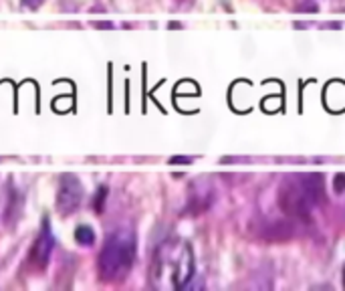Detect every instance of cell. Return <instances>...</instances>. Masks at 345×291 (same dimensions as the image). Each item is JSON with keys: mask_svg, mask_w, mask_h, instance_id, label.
I'll return each instance as SVG.
<instances>
[{"mask_svg": "<svg viewBox=\"0 0 345 291\" xmlns=\"http://www.w3.org/2000/svg\"><path fill=\"white\" fill-rule=\"evenodd\" d=\"M343 273H345V271H343ZM343 283H345V277H343Z\"/></svg>", "mask_w": 345, "mask_h": 291, "instance_id": "7c38bea8", "label": "cell"}, {"mask_svg": "<svg viewBox=\"0 0 345 291\" xmlns=\"http://www.w3.org/2000/svg\"><path fill=\"white\" fill-rule=\"evenodd\" d=\"M83 202V184L73 174H63L57 188V210L61 215H73Z\"/></svg>", "mask_w": 345, "mask_h": 291, "instance_id": "277c9868", "label": "cell"}, {"mask_svg": "<svg viewBox=\"0 0 345 291\" xmlns=\"http://www.w3.org/2000/svg\"><path fill=\"white\" fill-rule=\"evenodd\" d=\"M105 196H107V188L101 186V188H99V194L95 196V210H97V213L103 210V200H105Z\"/></svg>", "mask_w": 345, "mask_h": 291, "instance_id": "ba28073f", "label": "cell"}, {"mask_svg": "<svg viewBox=\"0 0 345 291\" xmlns=\"http://www.w3.org/2000/svg\"><path fill=\"white\" fill-rule=\"evenodd\" d=\"M196 261L194 251L184 239H166L154 253L152 261V285L160 291L184 289L194 277Z\"/></svg>", "mask_w": 345, "mask_h": 291, "instance_id": "6da1fadb", "label": "cell"}, {"mask_svg": "<svg viewBox=\"0 0 345 291\" xmlns=\"http://www.w3.org/2000/svg\"><path fill=\"white\" fill-rule=\"evenodd\" d=\"M325 202V180L323 174L289 176L279 190V204L289 217L309 221L311 213Z\"/></svg>", "mask_w": 345, "mask_h": 291, "instance_id": "7a4b0ae2", "label": "cell"}, {"mask_svg": "<svg viewBox=\"0 0 345 291\" xmlns=\"http://www.w3.org/2000/svg\"><path fill=\"white\" fill-rule=\"evenodd\" d=\"M43 2H45V0H22V4H24L26 8H31V10H37Z\"/></svg>", "mask_w": 345, "mask_h": 291, "instance_id": "30bf717a", "label": "cell"}, {"mask_svg": "<svg viewBox=\"0 0 345 291\" xmlns=\"http://www.w3.org/2000/svg\"><path fill=\"white\" fill-rule=\"evenodd\" d=\"M333 188H335V192H343L345 190V174L335 176V180H333Z\"/></svg>", "mask_w": 345, "mask_h": 291, "instance_id": "9c48e42d", "label": "cell"}, {"mask_svg": "<svg viewBox=\"0 0 345 291\" xmlns=\"http://www.w3.org/2000/svg\"><path fill=\"white\" fill-rule=\"evenodd\" d=\"M135 255H137L135 233L129 227H119L105 239L101 247V253L97 259V269H99L101 279L105 283L123 281L133 269Z\"/></svg>", "mask_w": 345, "mask_h": 291, "instance_id": "3957f363", "label": "cell"}, {"mask_svg": "<svg viewBox=\"0 0 345 291\" xmlns=\"http://www.w3.org/2000/svg\"><path fill=\"white\" fill-rule=\"evenodd\" d=\"M53 247H55V236L51 233L49 225L45 223V225H43V231L37 236V241H35V245H33V249H31V253H28V263H31V267L37 269V271L45 269V267L49 265V261H51Z\"/></svg>", "mask_w": 345, "mask_h": 291, "instance_id": "5b68a950", "label": "cell"}, {"mask_svg": "<svg viewBox=\"0 0 345 291\" xmlns=\"http://www.w3.org/2000/svg\"><path fill=\"white\" fill-rule=\"evenodd\" d=\"M20 196H18V192L16 190H12V194H10V200H8V204H6V213H4V223L8 225V227H12L16 221H18V217H20V202L16 204V200H18Z\"/></svg>", "mask_w": 345, "mask_h": 291, "instance_id": "8992f818", "label": "cell"}, {"mask_svg": "<svg viewBox=\"0 0 345 291\" xmlns=\"http://www.w3.org/2000/svg\"><path fill=\"white\" fill-rule=\"evenodd\" d=\"M190 162H192V158H182V156L180 158L176 156V158L170 160V164H190Z\"/></svg>", "mask_w": 345, "mask_h": 291, "instance_id": "8fae6325", "label": "cell"}, {"mask_svg": "<svg viewBox=\"0 0 345 291\" xmlns=\"http://www.w3.org/2000/svg\"><path fill=\"white\" fill-rule=\"evenodd\" d=\"M75 239H77V243H79V245L91 247V245L95 243V233H93V229H91V227L81 225V227L75 231Z\"/></svg>", "mask_w": 345, "mask_h": 291, "instance_id": "52a82bcc", "label": "cell"}]
</instances>
